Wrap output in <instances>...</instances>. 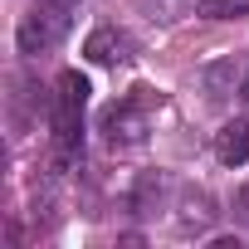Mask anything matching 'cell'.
<instances>
[{
    "label": "cell",
    "mask_w": 249,
    "mask_h": 249,
    "mask_svg": "<svg viewBox=\"0 0 249 249\" xmlns=\"http://www.w3.org/2000/svg\"><path fill=\"white\" fill-rule=\"evenodd\" d=\"M83 54H88L93 64H103V69H117V64H127V59H132V39L122 35L117 25H98V30L88 35Z\"/></svg>",
    "instance_id": "4"
},
{
    "label": "cell",
    "mask_w": 249,
    "mask_h": 249,
    "mask_svg": "<svg viewBox=\"0 0 249 249\" xmlns=\"http://www.w3.org/2000/svg\"><path fill=\"white\" fill-rule=\"evenodd\" d=\"M205 20H244L249 15V0H200L196 5Z\"/></svg>",
    "instance_id": "8"
},
{
    "label": "cell",
    "mask_w": 249,
    "mask_h": 249,
    "mask_svg": "<svg viewBox=\"0 0 249 249\" xmlns=\"http://www.w3.org/2000/svg\"><path fill=\"white\" fill-rule=\"evenodd\" d=\"M59 93H54V142L59 147H78V137H83V107H88V78L83 73H59V83H54Z\"/></svg>",
    "instance_id": "1"
},
{
    "label": "cell",
    "mask_w": 249,
    "mask_h": 249,
    "mask_svg": "<svg viewBox=\"0 0 249 249\" xmlns=\"http://www.w3.org/2000/svg\"><path fill=\"white\" fill-rule=\"evenodd\" d=\"M215 157H220L225 166H244V161H249V122H244V117L225 122V127L215 132Z\"/></svg>",
    "instance_id": "6"
},
{
    "label": "cell",
    "mask_w": 249,
    "mask_h": 249,
    "mask_svg": "<svg viewBox=\"0 0 249 249\" xmlns=\"http://www.w3.org/2000/svg\"><path fill=\"white\" fill-rule=\"evenodd\" d=\"M215 220H220V210L205 191H181V205H176V230L181 234H205Z\"/></svg>",
    "instance_id": "5"
},
{
    "label": "cell",
    "mask_w": 249,
    "mask_h": 249,
    "mask_svg": "<svg viewBox=\"0 0 249 249\" xmlns=\"http://www.w3.org/2000/svg\"><path fill=\"white\" fill-rule=\"evenodd\" d=\"M44 5H59V10H69V15H73V10H78V0H44Z\"/></svg>",
    "instance_id": "10"
},
{
    "label": "cell",
    "mask_w": 249,
    "mask_h": 249,
    "mask_svg": "<svg viewBox=\"0 0 249 249\" xmlns=\"http://www.w3.org/2000/svg\"><path fill=\"white\" fill-rule=\"evenodd\" d=\"M147 127H152V107H147V88H137L132 98H122L103 112V137L107 147H137L147 142Z\"/></svg>",
    "instance_id": "2"
},
{
    "label": "cell",
    "mask_w": 249,
    "mask_h": 249,
    "mask_svg": "<svg viewBox=\"0 0 249 249\" xmlns=\"http://www.w3.org/2000/svg\"><path fill=\"white\" fill-rule=\"evenodd\" d=\"M239 93H244V103H249V73H244V83H239Z\"/></svg>",
    "instance_id": "11"
},
{
    "label": "cell",
    "mask_w": 249,
    "mask_h": 249,
    "mask_svg": "<svg viewBox=\"0 0 249 249\" xmlns=\"http://www.w3.org/2000/svg\"><path fill=\"white\" fill-rule=\"evenodd\" d=\"M230 78H234V64H215V69H205V88H210L215 103L230 93Z\"/></svg>",
    "instance_id": "9"
},
{
    "label": "cell",
    "mask_w": 249,
    "mask_h": 249,
    "mask_svg": "<svg viewBox=\"0 0 249 249\" xmlns=\"http://www.w3.org/2000/svg\"><path fill=\"white\" fill-rule=\"evenodd\" d=\"M69 10H59V5H44V0H35V10L20 20V30H15V44H20V54H49L64 35H69Z\"/></svg>",
    "instance_id": "3"
},
{
    "label": "cell",
    "mask_w": 249,
    "mask_h": 249,
    "mask_svg": "<svg viewBox=\"0 0 249 249\" xmlns=\"http://www.w3.org/2000/svg\"><path fill=\"white\" fill-rule=\"evenodd\" d=\"M161 196H166V171H142L137 186H132V210L137 215H157Z\"/></svg>",
    "instance_id": "7"
}]
</instances>
